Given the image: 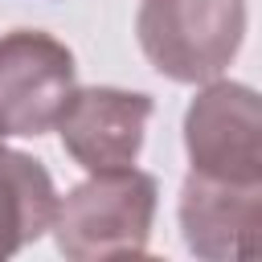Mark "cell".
Returning <instances> with one entry per match:
<instances>
[{"mask_svg": "<svg viewBox=\"0 0 262 262\" xmlns=\"http://www.w3.org/2000/svg\"><path fill=\"white\" fill-rule=\"evenodd\" d=\"M156 201H160L156 176L139 172L135 164L115 172H90V180L57 196L49 229L70 262L143 254L156 221Z\"/></svg>", "mask_w": 262, "mask_h": 262, "instance_id": "1", "label": "cell"}, {"mask_svg": "<svg viewBox=\"0 0 262 262\" xmlns=\"http://www.w3.org/2000/svg\"><path fill=\"white\" fill-rule=\"evenodd\" d=\"M143 57L172 82L201 86L229 70L246 37V0H139Z\"/></svg>", "mask_w": 262, "mask_h": 262, "instance_id": "2", "label": "cell"}, {"mask_svg": "<svg viewBox=\"0 0 262 262\" xmlns=\"http://www.w3.org/2000/svg\"><path fill=\"white\" fill-rule=\"evenodd\" d=\"M184 151L192 172L262 184V111L246 82H201L184 111Z\"/></svg>", "mask_w": 262, "mask_h": 262, "instance_id": "3", "label": "cell"}, {"mask_svg": "<svg viewBox=\"0 0 262 262\" xmlns=\"http://www.w3.org/2000/svg\"><path fill=\"white\" fill-rule=\"evenodd\" d=\"M78 86L74 53L41 33V29H12L0 37V139H33L45 135L66 98Z\"/></svg>", "mask_w": 262, "mask_h": 262, "instance_id": "4", "label": "cell"}, {"mask_svg": "<svg viewBox=\"0 0 262 262\" xmlns=\"http://www.w3.org/2000/svg\"><path fill=\"white\" fill-rule=\"evenodd\" d=\"M156 102L143 90L123 86H74L57 115V135L66 156L86 172L131 168L143 151L147 119Z\"/></svg>", "mask_w": 262, "mask_h": 262, "instance_id": "5", "label": "cell"}, {"mask_svg": "<svg viewBox=\"0 0 262 262\" xmlns=\"http://www.w3.org/2000/svg\"><path fill=\"white\" fill-rule=\"evenodd\" d=\"M262 184L188 172L180 188L184 246L205 262H246L258 254Z\"/></svg>", "mask_w": 262, "mask_h": 262, "instance_id": "6", "label": "cell"}, {"mask_svg": "<svg viewBox=\"0 0 262 262\" xmlns=\"http://www.w3.org/2000/svg\"><path fill=\"white\" fill-rule=\"evenodd\" d=\"M57 188L41 160L0 143V262L49 233Z\"/></svg>", "mask_w": 262, "mask_h": 262, "instance_id": "7", "label": "cell"}]
</instances>
